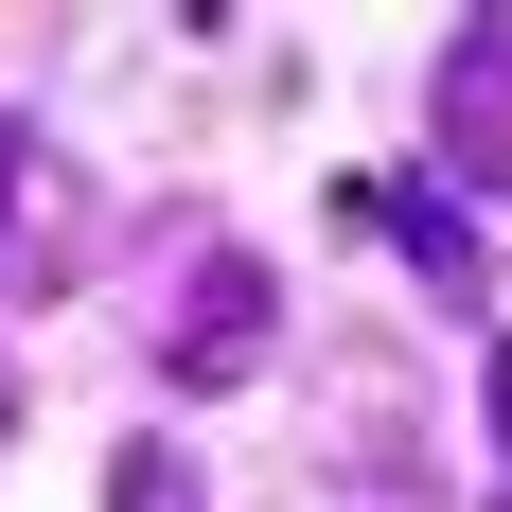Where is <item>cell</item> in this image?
Segmentation results:
<instances>
[{"instance_id":"obj_5","label":"cell","mask_w":512,"mask_h":512,"mask_svg":"<svg viewBox=\"0 0 512 512\" xmlns=\"http://www.w3.org/2000/svg\"><path fill=\"white\" fill-rule=\"evenodd\" d=\"M477 407H495V460H512V354H495V371H477Z\"/></svg>"},{"instance_id":"obj_1","label":"cell","mask_w":512,"mask_h":512,"mask_svg":"<svg viewBox=\"0 0 512 512\" xmlns=\"http://www.w3.org/2000/svg\"><path fill=\"white\" fill-rule=\"evenodd\" d=\"M89 265H106V195L36 142V124H0V301H71Z\"/></svg>"},{"instance_id":"obj_6","label":"cell","mask_w":512,"mask_h":512,"mask_svg":"<svg viewBox=\"0 0 512 512\" xmlns=\"http://www.w3.org/2000/svg\"><path fill=\"white\" fill-rule=\"evenodd\" d=\"M0 442H18V371H0Z\"/></svg>"},{"instance_id":"obj_4","label":"cell","mask_w":512,"mask_h":512,"mask_svg":"<svg viewBox=\"0 0 512 512\" xmlns=\"http://www.w3.org/2000/svg\"><path fill=\"white\" fill-rule=\"evenodd\" d=\"M106 512H212V477L177 460V442H124V460H106Z\"/></svg>"},{"instance_id":"obj_2","label":"cell","mask_w":512,"mask_h":512,"mask_svg":"<svg viewBox=\"0 0 512 512\" xmlns=\"http://www.w3.org/2000/svg\"><path fill=\"white\" fill-rule=\"evenodd\" d=\"M265 354H283L265 248H195V265H177V318H159V371H177V389H248Z\"/></svg>"},{"instance_id":"obj_3","label":"cell","mask_w":512,"mask_h":512,"mask_svg":"<svg viewBox=\"0 0 512 512\" xmlns=\"http://www.w3.org/2000/svg\"><path fill=\"white\" fill-rule=\"evenodd\" d=\"M424 124H442V177H512V18H460L442 36Z\"/></svg>"}]
</instances>
